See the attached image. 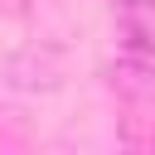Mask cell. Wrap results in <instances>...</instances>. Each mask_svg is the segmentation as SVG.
Returning <instances> with one entry per match:
<instances>
[{"label":"cell","instance_id":"cell-1","mask_svg":"<svg viewBox=\"0 0 155 155\" xmlns=\"http://www.w3.org/2000/svg\"><path fill=\"white\" fill-rule=\"evenodd\" d=\"M121 10H126V19L131 15H140V19H155V0H116Z\"/></svg>","mask_w":155,"mask_h":155}]
</instances>
